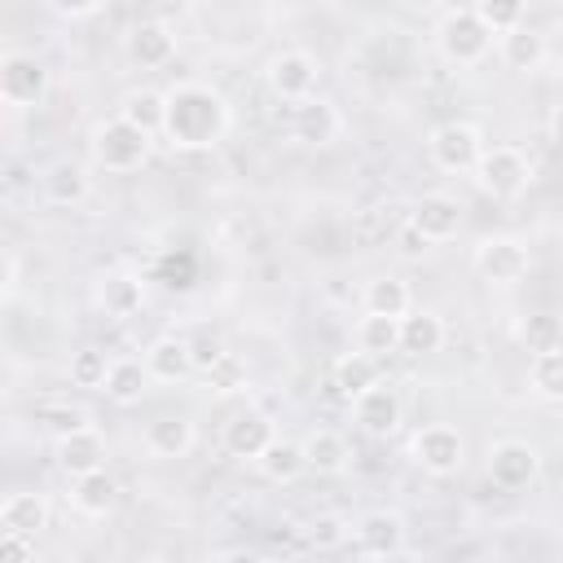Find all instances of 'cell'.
<instances>
[{"instance_id":"cell-1","label":"cell","mask_w":563,"mask_h":563,"mask_svg":"<svg viewBox=\"0 0 563 563\" xmlns=\"http://www.w3.org/2000/svg\"><path fill=\"white\" fill-rule=\"evenodd\" d=\"M233 128L229 97L207 79H176L167 88V114H163V145L176 154H202L216 150Z\"/></svg>"},{"instance_id":"cell-2","label":"cell","mask_w":563,"mask_h":563,"mask_svg":"<svg viewBox=\"0 0 563 563\" xmlns=\"http://www.w3.org/2000/svg\"><path fill=\"white\" fill-rule=\"evenodd\" d=\"M88 154L101 172L110 176H128V172H141L154 154V136L141 132L136 123H128L119 110L110 119H97L92 132H88Z\"/></svg>"},{"instance_id":"cell-3","label":"cell","mask_w":563,"mask_h":563,"mask_svg":"<svg viewBox=\"0 0 563 563\" xmlns=\"http://www.w3.org/2000/svg\"><path fill=\"white\" fill-rule=\"evenodd\" d=\"M435 53H440L449 66L471 70V66H479V62L493 53V35H488V26L475 18L471 4H466V9H444L440 22H435Z\"/></svg>"},{"instance_id":"cell-4","label":"cell","mask_w":563,"mask_h":563,"mask_svg":"<svg viewBox=\"0 0 563 563\" xmlns=\"http://www.w3.org/2000/svg\"><path fill=\"white\" fill-rule=\"evenodd\" d=\"M471 180H475V189H479L484 198H493V202H515V198L528 194L532 163H528V154L515 150V145H488L484 158L475 163Z\"/></svg>"},{"instance_id":"cell-5","label":"cell","mask_w":563,"mask_h":563,"mask_svg":"<svg viewBox=\"0 0 563 563\" xmlns=\"http://www.w3.org/2000/svg\"><path fill=\"white\" fill-rule=\"evenodd\" d=\"M48 66L44 57L26 53V48H4L0 53V101L9 110H35L48 97Z\"/></svg>"},{"instance_id":"cell-6","label":"cell","mask_w":563,"mask_h":563,"mask_svg":"<svg viewBox=\"0 0 563 563\" xmlns=\"http://www.w3.org/2000/svg\"><path fill=\"white\" fill-rule=\"evenodd\" d=\"M484 150H488L484 132L466 119H449V123L431 128V136H427V158L449 176H471L475 163L484 158Z\"/></svg>"},{"instance_id":"cell-7","label":"cell","mask_w":563,"mask_h":563,"mask_svg":"<svg viewBox=\"0 0 563 563\" xmlns=\"http://www.w3.org/2000/svg\"><path fill=\"white\" fill-rule=\"evenodd\" d=\"M317 79H321V62L308 48H277L264 62V84L286 106H299V101L317 97Z\"/></svg>"},{"instance_id":"cell-8","label":"cell","mask_w":563,"mask_h":563,"mask_svg":"<svg viewBox=\"0 0 563 563\" xmlns=\"http://www.w3.org/2000/svg\"><path fill=\"white\" fill-rule=\"evenodd\" d=\"M409 457L413 466H422L427 475H457L466 462V440L453 422H427L409 435Z\"/></svg>"},{"instance_id":"cell-9","label":"cell","mask_w":563,"mask_h":563,"mask_svg":"<svg viewBox=\"0 0 563 563\" xmlns=\"http://www.w3.org/2000/svg\"><path fill=\"white\" fill-rule=\"evenodd\" d=\"M471 264L493 286H519L528 277V268H532V251L515 233H488V238H479Z\"/></svg>"},{"instance_id":"cell-10","label":"cell","mask_w":563,"mask_h":563,"mask_svg":"<svg viewBox=\"0 0 563 563\" xmlns=\"http://www.w3.org/2000/svg\"><path fill=\"white\" fill-rule=\"evenodd\" d=\"M484 466H488V479H493L497 488L519 493V488L537 484V475H541V453H537V444L506 435V440H493V444H488V462H484Z\"/></svg>"},{"instance_id":"cell-11","label":"cell","mask_w":563,"mask_h":563,"mask_svg":"<svg viewBox=\"0 0 563 563\" xmlns=\"http://www.w3.org/2000/svg\"><path fill=\"white\" fill-rule=\"evenodd\" d=\"M462 220H466V207L453 198V194H422L413 207H409V216H405V224L427 242V246H440V242H453L457 233H462Z\"/></svg>"},{"instance_id":"cell-12","label":"cell","mask_w":563,"mask_h":563,"mask_svg":"<svg viewBox=\"0 0 563 563\" xmlns=\"http://www.w3.org/2000/svg\"><path fill=\"white\" fill-rule=\"evenodd\" d=\"M339 136H343V114L330 97H308V101L290 106V141L295 145L321 150V145H334Z\"/></svg>"},{"instance_id":"cell-13","label":"cell","mask_w":563,"mask_h":563,"mask_svg":"<svg viewBox=\"0 0 563 563\" xmlns=\"http://www.w3.org/2000/svg\"><path fill=\"white\" fill-rule=\"evenodd\" d=\"M352 418L369 440H387L405 422V400H400V391L391 383H374L361 400H352Z\"/></svg>"},{"instance_id":"cell-14","label":"cell","mask_w":563,"mask_h":563,"mask_svg":"<svg viewBox=\"0 0 563 563\" xmlns=\"http://www.w3.org/2000/svg\"><path fill=\"white\" fill-rule=\"evenodd\" d=\"M123 53L132 66L141 70H158L167 62H176V31L163 18H141L136 26H128L123 35Z\"/></svg>"},{"instance_id":"cell-15","label":"cell","mask_w":563,"mask_h":563,"mask_svg":"<svg viewBox=\"0 0 563 563\" xmlns=\"http://www.w3.org/2000/svg\"><path fill=\"white\" fill-rule=\"evenodd\" d=\"M224 453L229 457H238V462H260L264 457V449L277 440V427H273V418L268 413H260V409H238L229 422H224Z\"/></svg>"},{"instance_id":"cell-16","label":"cell","mask_w":563,"mask_h":563,"mask_svg":"<svg viewBox=\"0 0 563 563\" xmlns=\"http://www.w3.org/2000/svg\"><path fill=\"white\" fill-rule=\"evenodd\" d=\"M92 295H97V308L110 321H128V317H136L145 308V282L132 268H106L97 277V290Z\"/></svg>"},{"instance_id":"cell-17","label":"cell","mask_w":563,"mask_h":563,"mask_svg":"<svg viewBox=\"0 0 563 563\" xmlns=\"http://www.w3.org/2000/svg\"><path fill=\"white\" fill-rule=\"evenodd\" d=\"M141 444H145L150 457L176 462V457H189V453H194L198 427H194L185 413H163V418H154V422L141 431Z\"/></svg>"},{"instance_id":"cell-18","label":"cell","mask_w":563,"mask_h":563,"mask_svg":"<svg viewBox=\"0 0 563 563\" xmlns=\"http://www.w3.org/2000/svg\"><path fill=\"white\" fill-rule=\"evenodd\" d=\"M352 541H356V550L365 554V559H391V554H400V545H405V523H400V515H391V510H369V515H361L356 523H352Z\"/></svg>"},{"instance_id":"cell-19","label":"cell","mask_w":563,"mask_h":563,"mask_svg":"<svg viewBox=\"0 0 563 563\" xmlns=\"http://www.w3.org/2000/svg\"><path fill=\"white\" fill-rule=\"evenodd\" d=\"M40 194H44V202H53V207H79V202L92 194V176H88L84 163L57 158V163H48V167L40 172Z\"/></svg>"},{"instance_id":"cell-20","label":"cell","mask_w":563,"mask_h":563,"mask_svg":"<svg viewBox=\"0 0 563 563\" xmlns=\"http://www.w3.org/2000/svg\"><path fill=\"white\" fill-rule=\"evenodd\" d=\"M145 369H150V378L154 383H185L198 365H194V347H189V339H180V334H158L150 347H145Z\"/></svg>"},{"instance_id":"cell-21","label":"cell","mask_w":563,"mask_h":563,"mask_svg":"<svg viewBox=\"0 0 563 563\" xmlns=\"http://www.w3.org/2000/svg\"><path fill=\"white\" fill-rule=\"evenodd\" d=\"M106 457H110V444H106V435L97 427H84V431L57 440V462H62V471L70 479L92 475V471H106Z\"/></svg>"},{"instance_id":"cell-22","label":"cell","mask_w":563,"mask_h":563,"mask_svg":"<svg viewBox=\"0 0 563 563\" xmlns=\"http://www.w3.org/2000/svg\"><path fill=\"white\" fill-rule=\"evenodd\" d=\"M119 506V479L110 471H92L70 479V510L84 519H106Z\"/></svg>"},{"instance_id":"cell-23","label":"cell","mask_w":563,"mask_h":563,"mask_svg":"<svg viewBox=\"0 0 563 563\" xmlns=\"http://www.w3.org/2000/svg\"><path fill=\"white\" fill-rule=\"evenodd\" d=\"M0 528L4 532H18V537H40L48 528V497L44 493H9L0 501Z\"/></svg>"},{"instance_id":"cell-24","label":"cell","mask_w":563,"mask_h":563,"mask_svg":"<svg viewBox=\"0 0 563 563\" xmlns=\"http://www.w3.org/2000/svg\"><path fill=\"white\" fill-rule=\"evenodd\" d=\"M497 57H501L506 70H519V75L541 70V66H545V31H537V26H528V22L515 26L510 35L497 40Z\"/></svg>"},{"instance_id":"cell-25","label":"cell","mask_w":563,"mask_h":563,"mask_svg":"<svg viewBox=\"0 0 563 563\" xmlns=\"http://www.w3.org/2000/svg\"><path fill=\"white\" fill-rule=\"evenodd\" d=\"M444 339H449V330H444V317L435 308H413L409 317H400V352L431 356L444 347Z\"/></svg>"},{"instance_id":"cell-26","label":"cell","mask_w":563,"mask_h":563,"mask_svg":"<svg viewBox=\"0 0 563 563\" xmlns=\"http://www.w3.org/2000/svg\"><path fill=\"white\" fill-rule=\"evenodd\" d=\"M361 303H365V312H374V317H409L413 312V290H409V282L405 277H391V273H378V277H369L365 282V295H361Z\"/></svg>"},{"instance_id":"cell-27","label":"cell","mask_w":563,"mask_h":563,"mask_svg":"<svg viewBox=\"0 0 563 563\" xmlns=\"http://www.w3.org/2000/svg\"><path fill=\"white\" fill-rule=\"evenodd\" d=\"M374 383H383V378H378V361L365 356V352H343V356L330 365V387H334L347 405L361 400Z\"/></svg>"},{"instance_id":"cell-28","label":"cell","mask_w":563,"mask_h":563,"mask_svg":"<svg viewBox=\"0 0 563 563\" xmlns=\"http://www.w3.org/2000/svg\"><path fill=\"white\" fill-rule=\"evenodd\" d=\"M299 444H303L308 471H317V475H343V471H347V462H352V449H347V440H343L339 431H330V427H317V431H308Z\"/></svg>"},{"instance_id":"cell-29","label":"cell","mask_w":563,"mask_h":563,"mask_svg":"<svg viewBox=\"0 0 563 563\" xmlns=\"http://www.w3.org/2000/svg\"><path fill=\"white\" fill-rule=\"evenodd\" d=\"M150 369H145V361L141 356H114V365H110V378H106V396L114 400V405H136L145 391H150Z\"/></svg>"},{"instance_id":"cell-30","label":"cell","mask_w":563,"mask_h":563,"mask_svg":"<svg viewBox=\"0 0 563 563\" xmlns=\"http://www.w3.org/2000/svg\"><path fill=\"white\" fill-rule=\"evenodd\" d=\"M255 471L264 475V479H273V484H295L303 471H308V457H303V444L299 440H273L268 449H264V457L255 462Z\"/></svg>"},{"instance_id":"cell-31","label":"cell","mask_w":563,"mask_h":563,"mask_svg":"<svg viewBox=\"0 0 563 563\" xmlns=\"http://www.w3.org/2000/svg\"><path fill=\"white\" fill-rule=\"evenodd\" d=\"M119 114L128 123H136L141 132L158 136L163 132V114H167V88H132L123 101H119Z\"/></svg>"},{"instance_id":"cell-32","label":"cell","mask_w":563,"mask_h":563,"mask_svg":"<svg viewBox=\"0 0 563 563\" xmlns=\"http://www.w3.org/2000/svg\"><path fill=\"white\" fill-rule=\"evenodd\" d=\"M356 352H365V356H374V361L396 356V352H400V321H396V317H374V312H365V317L356 321Z\"/></svg>"},{"instance_id":"cell-33","label":"cell","mask_w":563,"mask_h":563,"mask_svg":"<svg viewBox=\"0 0 563 563\" xmlns=\"http://www.w3.org/2000/svg\"><path fill=\"white\" fill-rule=\"evenodd\" d=\"M528 387H532L537 400L563 405V347L537 352V356L528 361Z\"/></svg>"},{"instance_id":"cell-34","label":"cell","mask_w":563,"mask_h":563,"mask_svg":"<svg viewBox=\"0 0 563 563\" xmlns=\"http://www.w3.org/2000/svg\"><path fill=\"white\" fill-rule=\"evenodd\" d=\"M471 9H475V18L488 26L493 40H501V35H510L515 26L528 22V4H523V0H475Z\"/></svg>"},{"instance_id":"cell-35","label":"cell","mask_w":563,"mask_h":563,"mask_svg":"<svg viewBox=\"0 0 563 563\" xmlns=\"http://www.w3.org/2000/svg\"><path fill=\"white\" fill-rule=\"evenodd\" d=\"M110 365H114V356H106L101 347H79V352H70L66 374H70L75 387H92V391H101L106 378H110Z\"/></svg>"},{"instance_id":"cell-36","label":"cell","mask_w":563,"mask_h":563,"mask_svg":"<svg viewBox=\"0 0 563 563\" xmlns=\"http://www.w3.org/2000/svg\"><path fill=\"white\" fill-rule=\"evenodd\" d=\"M519 343L537 356V352H550V347H563V321L559 317H550V312H532V317H523L519 321Z\"/></svg>"},{"instance_id":"cell-37","label":"cell","mask_w":563,"mask_h":563,"mask_svg":"<svg viewBox=\"0 0 563 563\" xmlns=\"http://www.w3.org/2000/svg\"><path fill=\"white\" fill-rule=\"evenodd\" d=\"M40 422H44L57 440H66V435L92 427V413H88L84 405H44V409H40Z\"/></svg>"},{"instance_id":"cell-38","label":"cell","mask_w":563,"mask_h":563,"mask_svg":"<svg viewBox=\"0 0 563 563\" xmlns=\"http://www.w3.org/2000/svg\"><path fill=\"white\" fill-rule=\"evenodd\" d=\"M308 541H312L317 550H339L343 541H352V523H347L343 515H317V519L308 523Z\"/></svg>"},{"instance_id":"cell-39","label":"cell","mask_w":563,"mask_h":563,"mask_svg":"<svg viewBox=\"0 0 563 563\" xmlns=\"http://www.w3.org/2000/svg\"><path fill=\"white\" fill-rule=\"evenodd\" d=\"M48 13L62 22H88L106 13V0H48Z\"/></svg>"},{"instance_id":"cell-40","label":"cell","mask_w":563,"mask_h":563,"mask_svg":"<svg viewBox=\"0 0 563 563\" xmlns=\"http://www.w3.org/2000/svg\"><path fill=\"white\" fill-rule=\"evenodd\" d=\"M207 383H211L216 391H242V387H246V369H242L238 356H224L216 369H207Z\"/></svg>"},{"instance_id":"cell-41","label":"cell","mask_w":563,"mask_h":563,"mask_svg":"<svg viewBox=\"0 0 563 563\" xmlns=\"http://www.w3.org/2000/svg\"><path fill=\"white\" fill-rule=\"evenodd\" d=\"M0 563H35V537L4 532L0 537Z\"/></svg>"},{"instance_id":"cell-42","label":"cell","mask_w":563,"mask_h":563,"mask_svg":"<svg viewBox=\"0 0 563 563\" xmlns=\"http://www.w3.org/2000/svg\"><path fill=\"white\" fill-rule=\"evenodd\" d=\"M189 347H194V365L198 369H216L229 352H224V343L220 339H211V334H202V339H189Z\"/></svg>"},{"instance_id":"cell-43","label":"cell","mask_w":563,"mask_h":563,"mask_svg":"<svg viewBox=\"0 0 563 563\" xmlns=\"http://www.w3.org/2000/svg\"><path fill=\"white\" fill-rule=\"evenodd\" d=\"M18 277H22V260H18L13 246H4V299L18 295Z\"/></svg>"},{"instance_id":"cell-44","label":"cell","mask_w":563,"mask_h":563,"mask_svg":"<svg viewBox=\"0 0 563 563\" xmlns=\"http://www.w3.org/2000/svg\"><path fill=\"white\" fill-rule=\"evenodd\" d=\"M545 62L563 70V18H559V22L545 31Z\"/></svg>"},{"instance_id":"cell-45","label":"cell","mask_w":563,"mask_h":563,"mask_svg":"<svg viewBox=\"0 0 563 563\" xmlns=\"http://www.w3.org/2000/svg\"><path fill=\"white\" fill-rule=\"evenodd\" d=\"M216 563H264V554H260V550H246V545H238V550H224V554H216Z\"/></svg>"},{"instance_id":"cell-46","label":"cell","mask_w":563,"mask_h":563,"mask_svg":"<svg viewBox=\"0 0 563 563\" xmlns=\"http://www.w3.org/2000/svg\"><path fill=\"white\" fill-rule=\"evenodd\" d=\"M400 251H405V255H422V251H427V242L405 224V229H400Z\"/></svg>"},{"instance_id":"cell-47","label":"cell","mask_w":563,"mask_h":563,"mask_svg":"<svg viewBox=\"0 0 563 563\" xmlns=\"http://www.w3.org/2000/svg\"><path fill=\"white\" fill-rule=\"evenodd\" d=\"M550 145H554V150L563 154V106H559V110L550 114Z\"/></svg>"},{"instance_id":"cell-48","label":"cell","mask_w":563,"mask_h":563,"mask_svg":"<svg viewBox=\"0 0 563 563\" xmlns=\"http://www.w3.org/2000/svg\"><path fill=\"white\" fill-rule=\"evenodd\" d=\"M145 563H176V559H167V554H150Z\"/></svg>"},{"instance_id":"cell-49","label":"cell","mask_w":563,"mask_h":563,"mask_svg":"<svg viewBox=\"0 0 563 563\" xmlns=\"http://www.w3.org/2000/svg\"><path fill=\"white\" fill-rule=\"evenodd\" d=\"M347 563H378V559H365V554H356V559H347Z\"/></svg>"}]
</instances>
